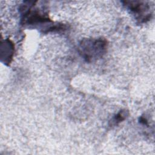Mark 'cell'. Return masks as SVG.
I'll return each mask as SVG.
<instances>
[{
	"label": "cell",
	"instance_id": "6da1fadb",
	"mask_svg": "<svg viewBox=\"0 0 155 155\" xmlns=\"http://www.w3.org/2000/svg\"><path fill=\"white\" fill-rule=\"evenodd\" d=\"M108 41L103 38H85L78 45V50L85 61L91 63L102 58L108 48Z\"/></svg>",
	"mask_w": 155,
	"mask_h": 155
},
{
	"label": "cell",
	"instance_id": "7a4b0ae2",
	"mask_svg": "<svg viewBox=\"0 0 155 155\" xmlns=\"http://www.w3.org/2000/svg\"><path fill=\"white\" fill-rule=\"evenodd\" d=\"M122 3L139 23H146L151 19L152 13L148 2L142 1H123Z\"/></svg>",
	"mask_w": 155,
	"mask_h": 155
},
{
	"label": "cell",
	"instance_id": "3957f363",
	"mask_svg": "<svg viewBox=\"0 0 155 155\" xmlns=\"http://www.w3.org/2000/svg\"><path fill=\"white\" fill-rule=\"evenodd\" d=\"M1 47H3L4 49V51L1 50V54L5 53V56L2 58V59H4V62L5 64L8 65L9 64L12 59L13 53H14V44L13 43L9 40L8 39H5L3 43L1 44Z\"/></svg>",
	"mask_w": 155,
	"mask_h": 155
},
{
	"label": "cell",
	"instance_id": "277c9868",
	"mask_svg": "<svg viewBox=\"0 0 155 155\" xmlns=\"http://www.w3.org/2000/svg\"><path fill=\"white\" fill-rule=\"evenodd\" d=\"M129 115V113L126 110H122L117 113L111 119V125H116L124 120Z\"/></svg>",
	"mask_w": 155,
	"mask_h": 155
}]
</instances>
